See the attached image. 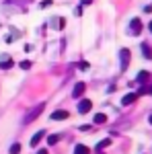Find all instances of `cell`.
I'll return each mask as SVG.
<instances>
[{
  "mask_svg": "<svg viewBox=\"0 0 152 154\" xmlns=\"http://www.w3.org/2000/svg\"><path fill=\"white\" fill-rule=\"evenodd\" d=\"M43 107H45L43 103H37V107H31V109L25 113V117H23V123H25V125H27V123H31L33 119L39 117V115H41V111H43Z\"/></svg>",
  "mask_w": 152,
  "mask_h": 154,
  "instance_id": "6da1fadb",
  "label": "cell"
},
{
  "mask_svg": "<svg viewBox=\"0 0 152 154\" xmlns=\"http://www.w3.org/2000/svg\"><path fill=\"white\" fill-rule=\"evenodd\" d=\"M128 66H129V49H121L119 51V68L121 70H128Z\"/></svg>",
  "mask_w": 152,
  "mask_h": 154,
  "instance_id": "7a4b0ae2",
  "label": "cell"
},
{
  "mask_svg": "<svg viewBox=\"0 0 152 154\" xmlns=\"http://www.w3.org/2000/svg\"><path fill=\"white\" fill-rule=\"evenodd\" d=\"M91 109H93V103H91L88 99H82L80 103H78V111H80L82 115H84V113H88Z\"/></svg>",
  "mask_w": 152,
  "mask_h": 154,
  "instance_id": "3957f363",
  "label": "cell"
},
{
  "mask_svg": "<svg viewBox=\"0 0 152 154\" xmlns=\"http://www.w3.org/2000/svg\"><path fill=\"white\" fill-rule=\"evenodd\" d=\"M84 91H86V84L78 82L76 86H74V91H72V97H74V99H80V97L84 95Z\"/></svg>",
  "mask_w": 152,
  "mask_h": 154,
  "instance_id": "277c9868",
  "label": "cell"
},
{
  "mask_svg": "<svg viewBox=\"0 0 152 154\" xmlns=\"http://www.w3.org/2000/svg\"><path fill=\"white\" fill-rule=\"evenodd\" d=\"M129 31H132L134 35H140V33H142V23H140V19H134V21L129 23Z\"/></svg>",
  "mask_w": 152,
  "mask_h": 154,
  "instance_id": "5b68a950",
  "label": "cell"
},
{
  "mask_svg": "<svg viewBox=\"0 0 152 154\" xmlns=\"http://www.w3.org/2000/svg\"><path fill=\"white\" fill-rule=\"evenodd\" d=\"M68 117H70V113L64 111V109H60V111H54V113H51V119H54V121H62V119H68Z\"/></svg>",
  "mask_w": 152,
  "mask_h": 154,
  "instance_id": "8992f818",
  "label": "cell"
},
{
  "mask_svg": "<svg viewBox=\"0 0 152 154\" xmlns=\"http://www.w3.org/2000/svg\"><path fill=\"white\" fill-rule=\"evenodd\" d=\"M136 99H138V93H129V95H126L123 99H121V105H132V103H136Z\"/></svg>",
  "mask_w": 152,
  "mask_h": 154,
  "instance_id": "52a82bcc",
  "label": "cell"
},
{
  "mask_svg": "<svg viewBox=\"0 0 152 154\" xmlns=\"http://www.w3.org/2000/svg\"><path fill=\"white\" fill-rule=\"evenodd\" d=\"M64 25H66V23H64V19H62V17H56V19L51 21V29H58V31H60V29H64Z\"/></svg>",
  "mask_w": 152,
  "mask_h": 154,
  "instance_id": "ba28073f",
  "label": "cell"
},
{
  "mask_svg": "<svg viewBox=\"0 0 152 154\" xmlns=\"http://www.w3.org/2000/svg\"><path fill=\"white\" fill-rule=\"evenodd\" d=\"M43 136H45V131H37L35 136H33V138H31V146H33V148H35L37 144L41 142V138H43Z\"/></svg>",
  "mask_w": 152,
  "mask_h": 154,
  "instance_id": "9c48e42d",
  "label": "cell"
},
{
  "mask_svg": "<svg viewBox=\"0 0 152 154\" xmlns=\"http://www.w3.org/2000/svg\"><path fill=\"white\" fill-rule=\"evenodd\" d=\"M142 54H144V58L146 60H152V49L148 43H142Z\"/></svg>",
  "mask_w": 152,
  "mask_h": 154,
  "instance_id": "30bf717a",
  "label": "cell"
},
{
  "mask_svg": "<svg viewBox=\"0 0 152 154\" xmlns=\"http://www.w3.org/2000/svg\"><path fill=\"white\" fill-rule=\"evenodd\" d=\"M0 66H2V68H11V66H12V60L8 58L6 54H4V56L0 58Z\"/></svg>",
  "mask_w": 152,
  "mask_h": 154,
  "instance_id": "8fae6325",
  "label": "cell"
},
{
  "mask_svg": "<svg viewBox=\"0 0 152 154\" xmlns=\"http://www.w3.org/2000/svg\"><path fill=\"white\" fill-rule=\"evenodd\" d=\"M105 121H107L105 113H97V115H95V125H103Z\"/></svg>",
  "mask_w": 152,
  "mask_h": 154,
  "instance_id": "7c38bea8",
  "label": "cell"
},
{
  "mask_svg": "<svg viewBox=\"0 0 152 154\" xmlns=\"http://www.w3.org/2000/svg\"><path fill=\"white\" fill-rule=\"evenodd\" d=\"M74 154H88V148H86V146H82V144H78V146L74 148Z\"/></svg>",
  "mask_w": 152,
  "mask_h": 154,
  "instance_id": "4fadbf2b",
  "label": "cell"
},
{
  "mask_svg": "<svg viewBox=\"0 0 152 154\" xmlns=\"http://www.w3.org/2000/svg\"><path fill=\"white\" fill-rule=\"evenodd\" d=\"M148 78H150V74H148V72H140V74L136 76V80H138V82H146Z\"/></svg>",
  "mask_w": 152,
  "mask_h": 154,
  "instance_id": "5bb4252c",
  "label": "cell"
},
{
  "mask_svg": "<svg viewBox=\"0 0 152 154\" xmlns=\"http://www.w3.org/2000/svg\"><path fill=\"white\" fill-rule=\"evenodd\" d=\"M109 144H111V138H105L103 142L97 144V150H103V148H105V146H109Z\"/></svg>",
  "mask_w": 152,
  "mask_h": 154,
  "instance_id": "9a60e30c",
  "label": "cell"
},
{
  "mask_svg": "<svg viewBox=\"0 0 152 154\" xmlns=\"http://www.w3.org/2000/svg\"><path fill=\"white\" fill-rule=\"evenodd\" d=\"M21 152V144H12L11 146V154H19Z\"/></svg>",
  "mask_w": 152,
  "mask_h": 154,
  "instance_id": "2e32d148",
  "label": "cell"
},
{
  "mask_svg": "<svg viewBox=\"0 0 152 154\" xmlns=\"http://www.w3.org/2000/svg\"><path fill=\"white\" fill-rule=\"evenodd\" d=\"M47 144H49V146L58 144V136H47Z\"/></svg>",
  "mask_w": 152,
  "mask_h": 154,
  "instance_id": "e0dca14e",
  "label": "cell"
},
{
  "mask_svg": "<svg viewBox=\"0 0 152 154\" xmlns=\"http://www.w3.org/2000/svg\"><path fill=\"white\" fill-rule=\"evenodd\" d=\"M19 66H21L23 70H29V68H31V62H27V60H25V62H21Z\"/></svg>",
  "mask_w": 152,
  "mask_h": 154,
  "instance_id": "ac0fdd59",
  "label": "cell"
},
{
  "mask_svg": "<svg viewBox=\"0 0 152 154\" xmlns=\"http://www.w3.org/2000/svg\"><path fill=\"white\" fill-rule=\"evenodd\" d=\"M88 4H93V0H80V6L84 8V6H88Z\"/></svg>",
  "mask_w": 152,
  "mask_h": 154,
  "instance_id": "d6986e66",
  "label": "cell"
},
{
  "mask_svg": "<svg viewBox=\"0 0 152 154\" xmlns=\"http://www.w3.org/2000/svg\"><path fill=\"white\" fill-rule=\"evenodd\" d=\"M49 4H51V0H43V2H41V4H39V6H41V8H47V6H49Z\"/></svg>",
  "mask_w": 152,
  "mask_h": 154,
  "instance_id": "ffe728a7",
  "label": "cell"
},
{
  "mask_svg": "<svg viewBox=\"0 0 152 154\" xmlns=\"http://www.w3.org/2000/svg\"><path fill=\"white\" fill-rule=\"evenodd\" d=\"M146 93H150V95H152V84H150V88H148V91H146Z\"/></svg>",
  "mask_w": 152,
  "mask_h": 154,
  "instance_id": "44dd1931",
  "label": "cell"
},
{
  "mask_svg": "<svg viewBox=\"0 0 152 154\" xmlns=\"http://www.w3.org/2000/svg\"><path fill=\"white\" fill-rule=\"evenodd\" d=\"M37 154H47V152H45V150H39V152H37Z\"/></svg>",
  "mask_w": 152,
  "mask_h": 154,
  "instance_id": "7402d4cb",
  "label": "cell"
},
{
  "mask_svg": "<svg viewBox=\"0 0 152 154\" xmlns=\"http://www.w3.org/2000/svg\"><path fill=\"white\" fill-rule=\"evenodd\" d=\"M148 29H150V33H152V21H150V25H148Z\"/></svg>",
  "mask_w": 152,
  "mask_h": 154,
  "instance_id": "603a6c76",
  "label": "cell"
},
{
  "mask_svg": "<svg viewBox=\"0 0 152 154\" xmlns=\"http://www.w3.org/2000/svg\"><path fill=\"white\" fill-rule=\"evenodd\" d=\"M150 123H152V115H150Z\"/></svg>",
  "mask_w": 152,
  "mask_h": 154,
  "instance_id": "cb8c5ba5",
  "label": "cell"
}]
</instances>
